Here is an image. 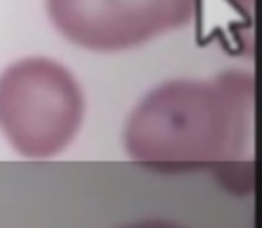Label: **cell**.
<instances>
[{"instance_id": "cell-3", "label": "cell", "mask_w": 262, "mask_h": 228, "mask_svg": "<svg viewBox=\"0 0 262 228\" xmlns=\"http://www.w3.org/2000/svg\"><path fill=\"white\" fill-rule=\"evenodd\" d=\"M56 29L95 52L139 47L194 18L198 0H45Z\"/></svg>"}, {"instance_id": "cell-4", "label": "cell", "mask_w": 262, "mask_h": 228, "mask_svg": "<svg viewBox=\"0 0 262 228\" xmlns=\"http://www.w3.org/2000/svg\"><path fill=\"white\" fill-rule=\"evenodd\" d=\"M120 228H183L182 224L167 219H140L135 223H127Z\"/></svg>"}, {"instance_id": "cell-1", "label": "cell", "mask_w": 262, "mask_h": 228, "mask_svg": "<svg viewBox=\"0 0 262 228\" xmlns=\"http://www.w3.org/2000/svg\"><path fill=\"white\" fill-rule=\"evenodd\" d=\"M253 76L230 70L212 79H172L151 90L129 113L124 146L158 173L214 169L246 191V153L253 135Z\"/></svg>"}, {"instance_id": "cell-2", "label": "cell", "mask_w": 262, "mask_h": 228, "mask_svg": "<svg viewBox=\"0 0 262 228\" xmlns=\"http://www.w3.org/2000/svg\"><path fill=\"white\" fill-rule=\"evenodd\" d=\"M83 119L81 85L61 63L33 56L0 74V131L26 158L59 155L76 138Z\"/></svg>"}]
</instances>
